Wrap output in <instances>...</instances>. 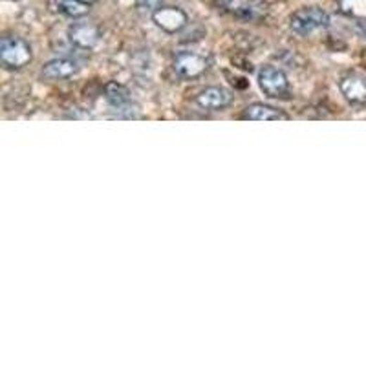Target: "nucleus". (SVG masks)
<instances>
[{
  "mask_svg": "<svg viewBox=\"0 0 366 366\" xmlns=\"http://www.w3.org/2000/svg\"><path fill=\"white\" fill-rule=\"evenodd\" d=\"M172 68L178 77L198 79L209 70V61L206 59V55L196 51H178L174 57Z\"/></svg>",
  "mask_w": 366,
  "mask_h": 366,
  "instance_id": "nucleus-4",
  "label": "nucleus"
},
{
  "mask_svg": "<svg viewBox=\"0 0 366 366\" xmlns=\"http://www.w3.org/2000/svg\"><path fill=\"white\" fill-rule=\"evenodd\" d=\"M79 2H82V4H88V6H92V4H96L97 0H79Z\"/></svg>",
  "mask_w": 366,
  "mask_h": 366,
  "instance_id": "nucleus-16",
  "label": "nucleus"
},
{
  "mask_svg": "<svg viewBox=\"0 0 366 366\" xmlns=\"http://www.w3.org/2000/svg\"><path fill=\"white\" fill-rule=\"evenodd\" d=\"M341 8L348 15H366V0H341Z\"/></svg>",
  "mask_w": 366,
  "mask_h": 366,
  "instance_id": "nucleus-14",
  "label": "nucleus"
},
{
  "mask_svg": "<svg viewBox=\"0 0 366 366\" xmlns=\"http://www.w3.org/2000/svg\"><path fill=\"white\" fill-rule=\"evenodd\" d=\"M137 8L141 9V11L156 13L161 8V0H137Z\"/></svg>",
  "mask_w": 366,
  "mask_h": 366,
  "instance_id": "nucleus-15",
  "label": "nucleus"
},
{
  "mask_svg": "<svg viewBox=\"0 0 366 366\" xmlns=\"http://www.w3.org/2000/svg\"><path fill=\"white\" fill-rule=\"evenodd\" d=\"M233 103V94L224 87H207L196 96V105L203 110L218 112Z\"/></svg>",
  "mask_w": 366,
  "mask_h": 366,
  "instance_id": "nucleus-8",
  "label": "nucleus"
},
{
  "mask_svg": "<svg viewBox=\"0 0 366 366\" xmlns=\"http://www.w3.org/2000/svg\"><path fill=\"white\" fill-rule=\"evenodd\" d=\"M258 87L264 92V96L271 99H288L291 94L288 75L273 64H265L258 72Z\"/></svg>",
  "mask_w": 366,
  "mask_h": 366,
  "instance_id": "nucleus-3",
  "label": "nucleus"
},
{
  "mask_svg": "<svg viewBox=\"0 0 366 366\" xmlns=\"http://www.w3.org/2000/svg\"><path fill=\"white\" fill-rule=\"evenodd\" d=\"M152 18H154L156 26L161 27V30L167 33L182 32L183 27L187 26L189 23L187 13H185L183 9L174 8V6H167V8L161 6L156 13H152Z\"/></svg>",
  "mask_w": 366,
  "mask_h": 366,
  "instance_id": "nucleus-7",
  "label": "nucleus"
},
{
  "mask_svg": "<svg viewBox=\"0 0 366 366\" xmlns=\"http://www.w3.org/2000/svg\"><path fill=\"white\" fill-rule=\"evenodd\" d=\"M242 119L246 121H288L289 115L274 106L264 105V103H253L244 110Z\"/></svg>",
  "mask_w": 366,
  "mask_h": 366,
  "instance_id": "nucleus-11",
  "label": "nucleus"
},
{
  "mask_svg": "<svg viewBox=\"0 0 366 366\" xmlns=\"http://www.w3.org/2000/svg\"><path fill=\"white\" fill-rule=\"evenodd\" d=\"M33 51L30 42L18 35H6L0 41V63L8 70H20L32 63Z\"/></svg>",
  "mask_w": 366,
  "mask_h": 366,
  "instance_id": "nucleus-1",
  "label": "nucleus"
},
{
  "mask_svg": "<svg viewBox=\"0 0 366 366\" xmlns=\"http://www.w3.org/2000/svg\"><path fill=\"white\" fill-rule=\"evenodd\" d=\"M329 24V17L324 9L315 8H301L289 18V27L293 33H297L298 37H310L311 33L319 32L322 27Z\"/></svg>",
  "mask_w": 366,
  "mask_h": 366,
  "instance_id": "nucleus-2",
  "label": "nucleus"
},
{
  "mask_svg": "<svg viewBox=\"0 0 366 366\" xmlns=\"http://www.w3.org/2000/svg\"><path fill=\"white\" fill-rule=\"evenodd\" d=\"M224 11L244 20H258L267 13L265 0H220Z\"/></svg>",
  "mask_w": 366,
  "mask_h": 366,
  "instance_id": "nucleus-5",
  "label": "nucleus"
},
{
  "mask_svg": "<svg viewBox=\"0 0 366 366\" xmlns=\"http://www.w3.org/2000/svg\"><path fill=\"white\" fill-rule=\"evenodd\" d=\"M68 37L73 46L81 50H92L101 41V30L94 23H75L70 26Z\"/></svg>",
  "mask_w": 366,
  "mask_h": 366,
  "instance_id": "nucleus-9",
  "label": "nucleus"
},
{
  "mask_svg": "<svg viewBox=\"0 0 366 366\" xmlns=\"http://www.w3.org/2000/svg\"><path fill=\"white\" fill-rule=\"evenodd\" d=\"M339 90L352 106H366V77L361 73H346L339 81Z\"/></svg>",
  "mask_w": 366,
  "mask_h": 366,
  "instance_id": "nucleus-6",
  "label": "nucleus"
},
{
  "mask_svg": "<svg viewBox=\"0 0 366 366\" xmlns=\"http://www.w3.org/2000/svg\"><path fill=\"white\" fill-rule=\"evenodd\" d=\"M79 70L77 63L68 57H57V59L50 61V63L44 64L42 68V77L50 79V81H57V79H70L72 75H75Z\"/></svg>",
  "mask_w": 366,
  "mask_h": 366,
  "instance_id": "nucleus-10",
  "label": "nucleus"
},
{
  "mask_svg": "<svg viewBox=\"0 0 366 366\" xmlns=\"http://www.w3.org/2000/svg\"><path fill=\"white\" fill-rule=\"evenodd\" d=\"M105 97L108 101L110 106L114 108H125V106L130 105V94H128L127 88L119 82H108L105 87Z\"/></svg>",
  "mask_w": 366,
  "mask_h": 366,
  "instance_id": "nucleus-12",
  "label": "nucleus"
},
{
  "mask_svg": "<svg viewBox=\"0 0 366 366\" xmlns=\"http://www.w3.org/2000/svg\"><path fill=\"white\" fill-rule=\"evenodd\" d=\"M55 8L57 11L70 18H79L88 15L90 11V6L82 4L79 0H55Z\"/></svg>",
  "mask_w": 366,
  "mask_h": 366,
  "instance_id": "nucleus-13",
  "label": "nucleus"
}]
</instances>
